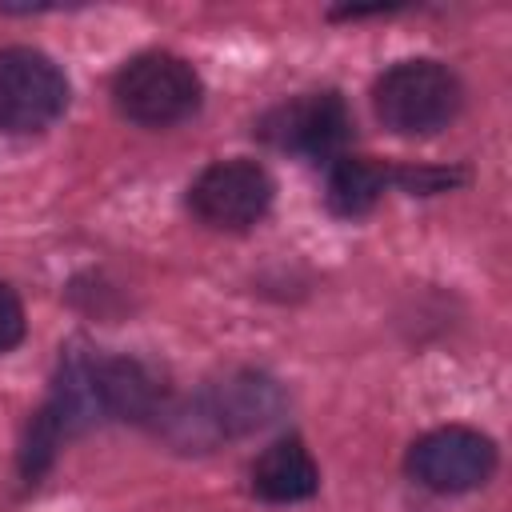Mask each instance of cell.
<instances>
[{"mask_svg": "<svg viewBox=\"0 0 512 512\" xmlns=\"http://www.w3.org/2000/svg\"><path fill=\"white\" fill-rule=\"evenodd\" d=\"M200 92L204 88L196 68L172 52H140L112 80L116 112L144 128H168L188 120L200 108Z\"/></svg>", "mask_w": 512, "mask_h": 512, "instance_id": "cell-3", "label": "cell"}, {"mask_svg": "<svg viewBox=\"0 0 512 512\" xmlns=\"http://www.w3.org/2000/svg\"><path fill=\"white\" fill-rule=\"evenodd\" d=\"M404 468L420 488L440 496H460L480 488L496 472V444L464 424L432 428L408 448Z\"/></svg>", "mask_w": 512, "mask_h": 512, "instance_id": "cell-5", "label": "cell"}, {"mask_svg": "<svg viewBox=\"0 0 512 512\" xmlns=\"http://www.w3.org/2000/svg\"><path fill=\"white\" fill-rule=\"evenodd\" d=\"M92 380H96L100 412L112 420L156 424L172 404V388L164 372H156L148 360L136 356H96Z\"/></svg>", "mask_w": 512, "mask_h": 512, "instance_id": "cell-8", "label": "cell"}, {"mask_svg": "<svg viewBox=\"0 0 512 512\" xmlns=\"http://www.w3.org/2000/svg\"><path fill=\"white\" fill-rule=\"evenodd\" d=\"M260 140L304 160H336L352 132V116L340 92H300L268 108L256 124Z\"/></svg>", "mask_w": 512, "mask_h": 512, "instance_id": "cell-6", "label": "cell"}, {"mask_svg": "<svg viewBox=\"0 0 512 512\" xmlns=\"http://www.w3.org/2000/svg\"><path fill=\"white\" fill-rule=\"evenodd\" d=\"M68 108V80L60 64L36 48L0 52V128L28 136L44 132Z\"/></svg>", "mask_w": 512, "mask_h": 512, "instance_id": "cell-4", "label": "cell"}, {"mask_svg": "<svg viewBox=\"0 0 512 512\" xmlns=\"http://www.w3.org/2000/svg\"><path fill=\"white\" fill-rule=\"evenodd\" d=\"M252 492L268 504H296L316 496L320 488V468L312 460V452L304 448V440L284 436L276 444H268L256 460H252Z\"/></svg>", "mask_w": 512, "mask_h": 512, "instance_id": "cell-9", "label": "cell"}, {"mask_svg": "<svg viewBox=\"0 0 512 512\" xmlns=\"http://www.w3.org/2000/svg\"><path fill=\"white\" fill-rule=\"evenodd\" d=\"M24 304H20V296L0 280V356L4 352H12L20 340H24Z\"/></svg>", "mask_w": 512, "mask_h": 512, "instance_id": "cell-11", "label": "cell"}, {"mask_svg": "<svg viewBox=\"0 0 512 512\" xmlns=\"http://www.w3.org/2000/svg\"><path fill=\"white\" fill-rule=\"evenodd\" d=\"M464 88L440 60H400L372 84L376 120L396 136H432L456 120Z\"/></svg>", "mask_w": 512, "mask_h": 512, "instance_id": "cell-2", "label": "cell"}, {"mask_svg": "<svg viewBox=\"0 0 512 512\" xmlns=\"http://www.w3.org/2000/svg\"><path fill=\"white\" fill-rule=\"evenodd\" d=\"M280 408H284L280 384L264 372L240 368V372H228V376L212 380L188 404H168V412L156 424H164L172 444L204 452L220 440L248 436L256 428L272 424L280 416Z\"/></svg>", "mask_w": 512, "mask_h": 512, "instance_id": "cell-1", "label": "cell"}, {"mask_svg": "<svg viewBox=\"0 0 512 512\" xmlns=\"http://www.w3.org/2000/svg\"><path fill=\"white\" fill-rule=\"evenodd\" d=\"M272 192L276 184L256 160H216L192 180L188 208L208 228L244 232L264 220V212L272 208Z\"/></svg>", "mask_w": 512, "mask_h": 512, "instance_id": "cell-7", "label": "cell"}, {"mask_svg": "<svg viewBox=\"0 0 512 512\" xmlns=\"http://www.w3.org/2000/svg\"><path fill=\"white\" fill-rule=\"evenodd\" d=\"M392 184V168L372 156H336L328 168V208L336 216H364L380 204L384 188Z\"/></svg>", "mask_w": 512, "mask_h": 512, "instance_id": "cell-10", "label": "cell"}]
</instances>
